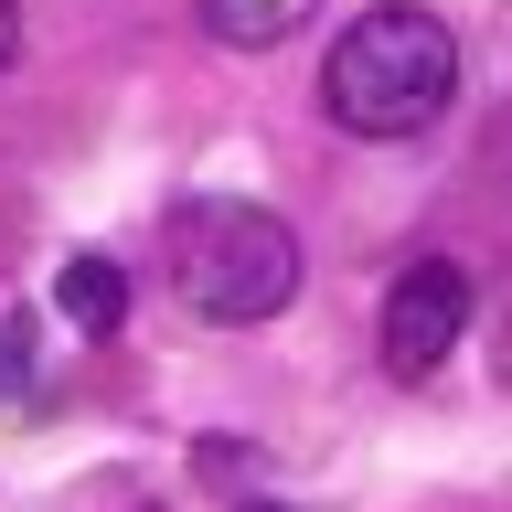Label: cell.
Listing matches in <instances>:
<instances>
[{
  "instance_id": "obj_1",
  "label": "cell",
  "mask_w": 512,
  "mask_h": 512,
  "mask_svg": "<svg viewBox=\"0 0 512 512\" xmlns=\"http://www.w3.org/2000/svg\"><path fill=\"white\" fill-rule=\"evenodd\" d=\"M448 96H459V32L416 0H374L363 22H342L320 64V107L352 139H416V128H438Z\"/></svg>"
},
{
  "instance_id": "obj_2",
  "label": "cell",
  "mask_w": 512,
  "mask_h": 512,
  "mask_svg": "<svg viewBox=\"0 0 512 512\" xmlns=\"http://www.w3.org/2000/svg\"><path fill=\"white\" fill-rule=\"evenodd\" d=\"M171 288H182V310L224 320V331L278 320L299 299V235L267 203H182L171 214Z\"/></svg>"
},
{
  "instance_id": "obj_3",
  "label": "cell",
  "mask_w": 512,
  "mask_h": 512,
  "mask_svg": "<svg viewBox=\"0 0 512 512\" xmlns=\"http://www.w3.org/2000/svg\"><path fill=\"white\" fill-rule=\"evenodd\" d=\"M459 331H470V278H459V256H416L406 278L384 288V363L406 384H427L459 352Z\"/></svg>"
},
{
  "instance_id": "obj_4",
  "label": "cell",
  "mask_w": 512,
  "mask_h": 512,
  "mask_svg": "<svg viewBox=\"0 0 512 512\" xmlns=\"http://www.w3.org/2000/svg\"><path fill=\"white\" fill-rule=\"evenodd\" d=\"M54 310L64 320H75V331H86V342H107V331H118V320H128V278H118V256H64V267H54Z\"/></svg>"
},
{
  "instance_id": "obj_5",
  "label": "cell",
  "mask_w": 512,
  "mask_h": 512,
  "mask_svg": "<svg viewBox=\"0 0 512 512\" xmlns=\"http://www.w3.org/2000/svg\"><path fill=\"white\" fill-rule=\"evenodd\" d=\"M203 11V32L214 43H246V54H267V43H288V32L310 22L320 0H192Z\"/></svg>"
},
{
  "instance_id": "obj_6",
  "label": "cell",
  "mask_w": 512,
  "mask_h": 512,
  "mask_svg": "<svg viewBox=\"0 0 512 512\" xmlns=\"http://www.w3.org/2000/svg\"><path fill=\"white\" fill-rule=\"evenodd\" d=\"M22 54V0H0V64Z\"/></svg>"
},
{
  "instance_id": "obj_7",
  "label": "cell",
  "mask_w": 512,
  "mask_h": 512,
  "mask_svg": "<svg viewBox=\"0 0 512 512\" xmlns=\"http://www.w3.org/2000/svg\"><path fill=\"white\" fill-rule=\"evenodd\" d=\"M246 512H288V502H246Z\"/></svg>"
}]
</instances>
